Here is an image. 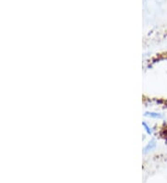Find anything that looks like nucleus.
I'll list each match as a JSON object with an SVG mask.
<instances>
[{"label":"nucleus","instance_id":"obj_1","mask_svg":"<svg viewBox=\"0 0 167 183\" xmlns=\"http://www.w3.org/2000/svg\"><path fill=\"white\" fill-rule=\"evenodd\" d=\"M156 148V141L155 140H151L148 144H147V146L144 148V154L146 155V154H148V152H151V151H153L154 149Z\"/></svg>","mask_w":167,"mask_h":183},{"label":"nucleus","instance_id":"obj_2","mask_svg":"<svg viewBox=\"0 0 167 183\" xmlns=\"http://www.w3.org/2000/svg\"><path fill=\"white\" fill-rule=\"evenodd\" d=\"M145 116L146 117H152V118H162L163 117V115L161 114V113H156V112H146L145 113Z\"/></svg>","mask_w":167,"mask_h":183},{"label":"nucleus","instance_id":"obj_3","mask_svg":"<svg viewBox=\"0 0 167 183\" xmlns=\"http://www.w3.org/2000/svg\"><path fill=\"white\" fill-rule=\"evenodd\" d=\"M142 125H143V127L145 128V130L147 131V133H148V134H149V135H150V134H152V132H153V131H152V129H151L149 126H148V124H147V123H145V122H143Z\"/></svg>","mask_w":167,"mask_h":183}]
</instances>
